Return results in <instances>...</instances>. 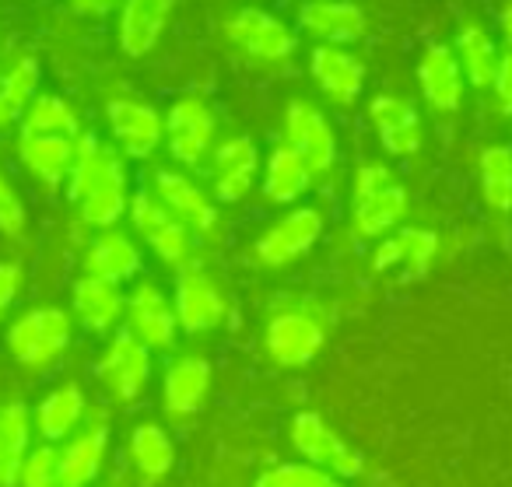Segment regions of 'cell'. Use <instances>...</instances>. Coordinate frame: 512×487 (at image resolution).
I'll use <instances>...</instances> for the list:
<instances>
[{
    "label": "cell",
    "mask_w": 512,
    "mask_h": 487,
    "mask_svg": "<svg viewBox=\"0 0 512 487\" xmlns=\"http://www.w3.org/2000/svg\"><path fill=\"white\" fill-rule=\"evenodd\" d=\"M407 214V190L393 183L390 169L369 162L355 176V204H351V228L358 239H379L393 232Z\"/></svg>",
    "instance_id": "cell-1"
},
{
    "label": "cell",
    "mask_w": 512,
    "mask_h": 487,
    "mask_svg": "<svg viewBox=\"0 0 512 487\" xmlns=\"http://www.w3.org/2000/svg\"><path fill=\"white\" fill-rule=\"evenodd\" d=\"M71 344V316L64 309H32L8 330V351L18 365L43 368Z\"/></svg>",
    "instance_id": "cell-2"
},
{
    "label": "cell",
    "mask_w": 512,
    "mask_h": 487,
    "mask_svg": "<svg viewBox=\"0 0 512 487\" xmlns=\"http://www.w3.org/2000/svg\"><path fill=\"white\" fill-rule=\"evenodd\" d=\"M292 445L306 456V463L330 470L337 477H358L365 470V459L358 449H351L320 414L313 410H302L292 421Z\"/></svg>",
    "instance_id": "cell-3"
},
{
    "label": "cell",
    "mask_w": 512,
    "mask_h": 487,
    "mask_svg": "<svg viewBox=\"0 0 512 487\" xmlns=\"http://www.w3.org/2000/svg\"><path fill=\"white\" fill-rule=\"evenodd\" d=\"M130 221L151 246V253L169 267H179L190 256V228L155 197V193H137L130 197Z\"/></svg>",
    "instance_id": "cell-4"
},
{
    "label": "cell",
    "mask_w": 512,
    "mask_h": 487,
    "mask_svg": "<svg viewBox=\"0 0 512 487\" xmlns=\"http://www.w3.org/2000/svg\"><path fill=\"white\" fill-rule=\"evenodd\" d=\"M99 375L109 393L120 403H134L151 379V347L141 344L134 333H116L99 361Z\"/></svg>",
    "instance_id": "cell-5"
},
{
    "label": "cell",
    "mask_w": 512,
    "mask_h": 487,
    "mask_svg": "<svg viewBox=\"0 0 512 487\" xmlns=\"http://www.w3.org/2000/svg\"><path fill=\"white\" fill-rule=\"evenodd\" d=\"M285 134H288V144L299 151V158L306 162V169L313 172V176H327V172L334 169V162H337L334 130H330L327 116L316 106L295 99L285 113Z\"/></svg>",
    "instance_id": "cell-6"
},
{
    "label": "cell",
    "mask_w": 512,
    "mask_h": 487,
    "mask_svg": "<svg viewBox=\"0 0 512 487\" xmlns=\"http://www.w3.org/2000/svg\"><path fill=\"white\" fill-rule=\"evenodd\" d=\"M323 235V218L313 207H295L292 214L271 225L260 242H256V260L267 267H288L299 256H306L316 246V239Z\"/></svg>",
    "instance_id": "cell-7"
},
{
    "label": "cell",
    "mask_w": 512,
    "mask_h": 487,
    "mask_svg": "<svg viewBox=\"0 0 512 487\" xmlns=\"http://www.w3.org/2000/svg\"><path fill=\"white\" fill-rule=\"evenodd\" d=\"M127 323L141 344H148L151 351H169L176 340V305L165 298V291L151 281H141L127 295Z\"/></svg>",
    "instance_id": "cell-8"
},
{
    "label": "cell",
    "mask_w": 512,
    "mask_h": 487,
    "mask_svg": "<svg viewBox=\"0 0 512 487\" xmlns=\"http://www.w3.org/2000/svg\"><path fill=\"white\" fill-rule=\"evenodd\" d=\"M165 137H169V151L176 162L200 165L214 137V113L207 109V102L193 95L179 99L165 116Z\"/></svg>",
    "instance_id": "cell-9"
},
{
    "label": "cell",
    "mask_w": 512,
    "mask_h": 487,
    "mask_svg": "<svg viewBox=\"0 0 512 487\" xmlns=\"http://www.w3.org/2000/svg\"><path fill=\"white\" fill-rule=\"evenodd\" d=\"M323 326L306 312H281L267 323V354L281 368H302L320 354Z\"/></svg>",
    "instance_id": "cell-10"
},
{
    "label": "cell",
    "mask_w": 512,
    "mask_h": 487,
    "mask_svg": "<svg viewBox=\"0 0 512 487\" xmlns=\"http://www.w3.org/2000/svg\"><path fill=\"white\" fill-rule=\"evenodd\" d=\"M228 39L256 60H288L295 50V36L285 22H278L267 11H239L228 22Z\"/></svg>",
    "instance_id": "cell-11"
},
{
    "label": "cell",
    "mask_w": 512,
    "mask_h": 487,
    "mask_svg": "<svg viewBox=\"0 0 512 487\" xmlns=\"http://www.w3.org/2000/svg\"><path fill=\"white\" fill-rule=\"evenodd\" d=\"M109 127H113L116 144L123 148V155L130 158H148L151 151L162 144V116L137 99H113L106 109Z\"/></svg>",
    "instance_id": "cell-12"
},
{
    "label": "cell",
    "mask_w": 512,
    "mask_h": 487,
    "mask_svg": "<svg viewBox=\"0 0 512 487\" xmlns=\"http://www.w3.org/2000/svg\"><path fill=\"white\" fill-rule=\"evenodd\" d=\"M176 316L179 326L190 333H204L225 319V298L214 281L200 270H183L176 281Z\"/></svg>",
    "instance_id": "cell-13"
},
{
    "label": "cell",
    "mask_w": 512,
    "mask_h": 487,
    "mask_svg": "<svg viewBox=\"0 0 512 487\" xmlns=\"http://www.w3.org/2000/svg\"><path fill=\"white\" fill-rule=\"evenodd\" d=\"M463 67H460V57H456L449 46L435 43L425 50L418 64V85L425 92L428 106L439 109V113H453L460 109L463 102Z\"/></svg>",
    "instance_id": "cell-14"
},
{
    "label": "cell",
    "mask_w": 512,
    "mask_h": 487,
    "mask_svg": "<svg viewBox=\"0 0 512 487\" xmlns=\"http://www.w3.org/2000/svg\"><path fill=\"white\" fill-rule=\"evenodd\" d=\"M260 172V151L249 137H228L214 151V193L221 204H235L249 193Z\"/></svg>",
    "instance_id": "cell-15"
},
{
    "label": "cell",
    "mask_w": 512,
    "mask_h": 487,
    "mask_svg": "<svg viewBox=\"0 0 512 487\" xmlns=\"http://www.w3.org/2000/svg\"><path fill=\"white\" fill-rule=\"evenodd\" d=\"M172 15V0H123L120 46L127 57H148L162 39Z\"/></svg>",
    "instance_id": "cell-16"
},
{
    "label": "cell",
    "mask_w": 512,
    "mask_h": 487,
    "mask_svg": "<svg viewBox=\"0 0 512 487\" xmlns=\"http://www.w3.org/2000/svg\"><path fill=\"white\" fill-rule=\"evenodd\" d=\"M376 134L383 141V148L397 158H407L421 148V120L414 113L411 102L397 99V95H379L369 106Z\"/></svg>",
    "instance_id": "cell-17"
},
{
    "label": "cell",
    "mask_w": 512,
    "mask_h": 487,
    "mask_svg": "<svg viewBox=\"0 0 512 487\" xmlns=\"http://www.w3.org/2000/svg\"><path fill=\"white\" fill-rule=\"evenodd\" d=\"M155 197L162 200V204L169 207V211L176 214L186 228H193V232L211 235L214 225H218V211H214V204L190 183V179L179 176V172H158L155 176Z\"/></svg>",
    "instance_id": "cell-18"
},
{
    "label": "cell",
    "mask_w": 512,
    "mask_h": 487,
    "mask_svg": "<svg viewBox=\"0 0 512 487\" xmlns=\"http://www.w3.org/2000/svg\"><path fill=\"white\" fill-rule=\"evenodd\" d=\"M313 78L327 92V99H334L337 106H351L358 99V92H362L365 67L341 46L323 43L313 53Z\"/></svg>",
    "instance_id": "cell-19"
},
{
    "label": "cell",
    "mask_w": 512,
    "mask_h": 487,
    "mask_svg": "<svg viewBox=\"0 0 512 487\" xmlns=\"http://www.w3.org/2000/svg\"><path fill=\"white\" fill-rule=\"evenodd\" d=\"M22 162L46 186H60L74 169V141L64 134H29L22 130Z\"/></svg>",
    "instance_id": "cell-20"
},
{
    "label": "cell",
    "mask_w": 512,
    "mask_h": 487,
    "mask_svg": "<svg viewBox=\"0 0 512 487\" xmlns=\"http://www.w3.org/2000/svg\"><path fill=\"white\" fill-rule=\"evenodd\" d=\"M299 22L306 25L313 36L327 39V43H355L365 36V15L362 8L348 4V0H309L299 11Z\"/></svg>",
    "instance_id": "cell-21"
},
{
    "label": "cell",
    "mask_w": 512,
    "mask_h": 487,
    "mask_svg": "<svg viewBox=\"0 0 512 487\" xmlns=\"http://www.w3.org/2000/svg\"><path fill=\"white\" fill-rule=\"evenodd\" d=\"M435 249L439 239L425 228H400L393 232L383 246L372 256V267L376 270H390V267H404L407 277H421L435 260Z\"/></svg>",
    "instance_id": "cell-22"
},
{
    "label": "cell",
    "mask_w": 512,
    "mask_h": 487,
    "mask_svg": "<svg viewBox=\"0 0 512 487\" xmlns=\"http://www.w3.org/2000/svg\"><path fill=\"white\" fill-rule=\"evenodd\" d=\"M74 312L85 326L92 330H109L120 323V316H127V298H123L120 284L102 281V277L85 274L74 284Z\"/></svg>",
    "instance_id": "cell-23"
},
{
    "label": "cell",
    "mask_w": 512,
    "mask_h": 487,
    "mask_svg": "<svg viewBox=\"0 0 512 487\" xmlns=\"http://www.w3.org/2000/svg\"><path fill=\"white\" fill-rule=\"evenodd\" d=\"M207 389H211V365H207L200 354H190V358H179L176 365L165 372V407L172 414H193L200 410V403L207 400Z\"/></svg>",
    "instance_id": "cell-24"
},
{
    "label": "cell",
    "mask_w": 512,
    "mask_h": 487,
    "mask_svg": "<svg viewBox=\"0 0 512 487\" xmlns=\"http://www.w3.org/2000/svg\"><path fill=\"white\" fill-rule=\"evenodd\" d=\"M109 435L106 428H88L78 438L60 449V484L64 487H88L99 477L102 463H106Z\"/></svg>",
    "instance_id": "cell-25"
},
{
    "label": "cell",
    "mask_w": 512,
    "mask_h": 487,
    "mask_svg": "<svg viewBox=\"0 0 512 487\" xmlns=\"http://www.w3.org/2000/svg\"><path fill=\"white\" fill-rule=\"evenodd\" d=\"M85 270L92 277H102V281H116V284L130 281V277L141 270V253H137V246L127 235L106 228V232L88 246Z\"/></svg>",
    "instance_id": "cell-26"
},
{
    "label": "cell",
    "mask_w": 512,
    "mask_h": 487,
    "mask_svg": "<svg viewBox=\"0 0 512 487\" xmlns=\"http://www.w3.org/2000/svg\"><path fill=\"white\" fill-rule=\"evenodd\" d=\"M313 183V172L306 169V162L299 158V151L292 144H281L267 155L264 165V193L274 204H292Z\"/></svg>",
    "instance_id": "cell-27"
},
{
    "label": "cell",
    "mask_w": 512,
    "mask_h": 487,
    "mask_svg": "<svg viewBox=\"0 0 512 487\" xmlns=\"http://www.w3.org/2000/svg\"><path fill=\"white\" fill-rule=\"evenodd\" d=\"M32 417L25 403H4L0 407V445H4V463H0V487H15L22 463L29 456Z\"/></svg>",
    "instance_id": "cell-28"
},
{
    "label": "cell",
    "mask_w": 512,
    "mask_h": 487,
    "mask_svg": "<svg viewBox=\"0 0 512 487\" xmlns=\"http://www.w3.org/2000/svg\"><path fill=\"white\" fill-rule=\"evenodd\" d=\"M81 414H85V396L74 382H64L57 386L36 410V428L46 442H60L67 438L74 428L81 424Z\"/></svg>",
    "instance_id": "cell-29"
},
{
    "label": "cell",
    "mask_w": 512,
    "mask_h": 487,
    "mask_svg": "<svg viewBox=\"0 0 512 487\" xmlns=\"http://www.w3.org/2000/svg\"><path fill=\"white\" fill-rule=\"evenodd\" d=\"M123 211H130V197H127V172L123 165H116L102 183H95L88 190V197L81 200V218L92 228H113L123 218Z\"/></svg>",
    "instance_id": "cell-30"
},
{
    "label": "cell",
    "mask_w": 512,
    "mask_h": 487,
    "mask_svg": "<svg viewBox=\"0 0 512 487\" xmlns=\"http://www.w3.org/2000/svg\"><path fill=\"white\" fill-rule=\"evenodd\" d=\"M456 57H460L463 78H467L470 85H474V88H488L491 85V78H495V67H498V46L477 22L463 25L460 39H456Z\"/></svg>",
    "instance_id": "cell-31"
},
{
    "label": "cell",
    "mask_w": 512,
    "mask_h": 487,
    "mask_svg": "<svg viewBox=\"0 0 512 487\" xmlns=\"http://www.w3.org/2000/svg\"><path fill=\"white\" fill-rule=\"evenodd\" d=\"M39 85V64L29 57H22L8 74H0V130L15 127L18 120H25V106L36 95Z\"/></svg>",
    "instance_id": "cell-32"
},
{
    "label": "cell",
    "mask_w": 512,
    "mask_h": 487,
    "mask_svg": "<svg viewBox=\"0 0 512 487\" xmlns=\"http://www.w3.org/2000/svg\"><path fill=\"white\" fill-rule=\"evenodd\" d=\"M481 197L491 211H512V148L491 144L481 151Z\"/></svg>",
    "instance_id": "cell-33"
},
{
    "label": "cell",
    "mask_w": 512,
    "mask_h": 487,
    "mask_svg": "<svg viewBox=\"0 0 512 487\" xmlns=\"http://www.w3.org/2000/svg\"><path fill=\"white\" fill-rule=\"evenodd\" d=\"M130 459L144 477H165L176 463V445L158 424H141L130 435Z\"/></svg>",
    "instance_id": "cell-34"
},
{
    "label": "cell",
    "mask_w": 512,
    "mask_h": 487,
    "mask_svg": "<svg viewBox=\"0 0 512 487\" xmlns=\"http://www.w3.org/2000/svg\"><path fill=\"white\" fill-rule=\"evenodd\" d=\"M25 130L29 134H78V116L60 95H39L29 109H25Z\"/></svg>",
    "instance_id": "cell-35"
},
{
    "label": "cell",
    "mask_w": 512,
    "mask_h": 487,
    "mask_svg": "<svg viewBox=\"0 0 512 487\" xmlns=\"http://www.w3.org/2000/svg\"><path fill=\"white\" fill-rule=\"evenodd\" d=\"M256 487H341V480L313 463H285L260 473Z\"/></svg>",
    "instance_id": "cell-36"
},
{
    "label": "cell",
    "mask_w": 512,
    "mask_h": 487,
    "mask_svg": "<svg viewBox=\"0 0 512 487\" xmlns=\"http://www.w3.org/2000/svg\"><path fill=\"white\" fill-rule=\"evenodd\" d=\"M22 487H64L60 484V452L53 449V442L39 445L25 456L22 473H18Z\"/></svg>",
    "instance_id": "cell-37"
},
{
    "label": "cell",
    "mask_w": 512,
    "mask_h": 487,
    "mask_svg": "<svg viewBox=\"0 0 512 487\" xmlns=\"http://www.w3.org/2000/svg\"><path fill=\"white\" fill-rule=\"evenodd\" d=\"M0 232L11 235V239L25 232V207L4 176H0Z\"/></svg>",
    "instance_id": "cell-38"
},
{
    "label": "cell",
    "mask_w": 512,
    "mask_h": 487,
    "mask_svg": "<svg viewBox=\"0 0 512 487\" xmlns=\"http://www.w3.org/2000/svg\"><path fill=\"white\" fill-rule=\"evenodd\" d=\"M491 92H495V102L505 116H512V50L505 57H498L495 78H491Z\"/></svg>",
    "instance_id": "cell-39"
},
{
    "label": "cell",
    "mask_w": 512,
    "mask_h": 487,
    "mask_svg": "<svg viewBox=\"0 0 512 487\" xmlns=\"http://www.w3.org/2000/svg\"><path fill=\"white\" fill-rule=\"evenodd\" d=\"M18 284H22V274H18L15 263H0V312L15 302Z\"/></svg>",
    "instance_id": "cell-40"
},
{
    "label": "cell",
    "mask_w": 512,
    "mask_h": 487,
    "mask_svg": "<svg viewBox=\"0 0 512 487\" xmlns=\"http://www.w3.org/2000/svg\"><path fill=\"white\" fill-rule=\"evenodd\" d=\"M116 4H120V0H71V8L78 11V15H88V18L109 15Z\"/></svg>",
    "instance_id": "cell-41"
},
{
    "label": "cell",
    "mask_w": 512,
    "mask_h": 487,
    "mask_svg": "<svg viewBox=\"0 0 512 487\" xmlns=\"http://www.w3.org/2000/svg\"><path fill=\"white\" fill-rule=\"evenodd\" d=\"M498 29H502L505 46L512 50V4H509V8H502V15H498Z\"/></svg>",
    "instance_id": "cell-42"
},
{
    "label": "cell",
    "mask_w": 512,
    "mask_h": 487,
    "mask_svg": "<svg viewBox=\"0 0 512 487\" xmlns=\"http://www.w3.org/2000/svg\"><path fill=\"white\" fill-rule=\"evenodd\" d=\"M0 463H4V445H0Z\"/></svg>",
    "instance_id": "cell-43"
}]
</instances>
